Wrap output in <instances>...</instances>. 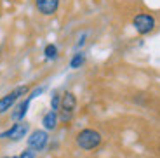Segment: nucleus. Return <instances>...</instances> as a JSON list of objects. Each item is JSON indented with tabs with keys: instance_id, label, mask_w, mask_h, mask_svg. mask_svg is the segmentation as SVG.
<instances>
[{
	"instance_id": "obj_1",
	"label": "nucleus",
	"mask_w": 160,
	"mask_h": 158,
	"mask_svg": "<svg viewBox=\"0 0 160 158\" xmlns=\"http://www.w3.org/2000/svg\"><path fill=\"white\" fill-rule=\"evenodd\" d=\"M101 141H103L101 134L98 131H94V129H84V131H80L77 134V146L84 151L96 150L101 144Z\"/></svg>"
},
{
	"instance_id": "obj_2",
	"label": "nucleus",
	"mask_w": 160,
	"mask_h": 158,
	"mask_svg": "<svg viewBox=\"0 0 160 158\" xmlns=\"http://www.w3.org/2000/svg\"><path fill=\"white\" fill-rule=\"evenodd\" d=\"M77 110V97L73 92H64L61 96V106H59V118L63 122H70Z\"/></svg>"
},
{
	"instance_id": "obj_3",
	"label": "nucleus",
	"mask_w": 160,
	"mask_h": 158,
	"mask_svg": "<svg viewBox=\"0 0 160 158\" xmlns=\"http://www.w3.org/2000/svg\"><path fill=\"white\" fill-rule=\"evenodd\" d=\"M132 26H134V30H136L139 35H148V33H152L153 30H155L157 21H155V17H153L152 14L141 12V14H136V16H134Z\"/></svg>"
},
{
	"instance_id": "obj_4",
	"label": "nucleus",
	"mask_w": 160,
	"mask_h": 158,
	"mask_svg": "<svg viewBox=\"0 0 160 158\" xmlns=\"http://www.w3.org/2000/svg\"><path fill=\"white\" fill-rule=\"evenodd\" d=\"M28 92V87L26 85H21V87H16L14 91H11L9 94H5L4 97H0V115H4L5 111H9L14 104H16V101L21 97V96H24Z\"/></svg>"
},
{
	"instance_id": "obj_5",
	"label": "nucleus",
	"mask_w": 160,
	"mask_h": 158,
	"mask_svg": "<svg viewBox=\"0 0 160 158\" xmlns=\"http://www.w3.org/2000/svg\"><path fill=\"white\" fill-rule=\"evenodd\" d=\"M30 125L26 122H16L11 129H7L5 132L0 134V139H9V141H21L23 137H26Z\"/></svg>"
},
{
	"instance_id": "obj_6",
	"label": "nucleus",
	"mask_w": 160,
	"mask_h": 158,
	"mask_svg": "<svg viewBox=\"0 0 160 158\" xmlns=\"http://www.w3.org/2000/svg\"><path fill=\"white\" fill-rule=\"evenodd\" d=\"M49 142L47 131H33L32 136L28 137V148L33 151H42Z\"/></svg>"
},
{
	"instance_id": "obj_7",
	"label": "nucleus",
	"mask_w": 160,
	"mask_h": 158,
	"mask_svg": "<svg viewBox=\"0 0 160 158\" xmlns=\"http://www.w3.org/2000/svg\"><path fill=\"white\" fill-rule=\"evenodd\" d=\"M35 7L42 16H52L59 9V0H35Z\"/></svg>"
},
{
	"instance_id": "obj_8",
	"label": "nucleus",
	"mask_w": 160,
	"mask_h": 158,
	"mask_svg": "<svg viewBox=\"0 0 160 158\" xmlns=\"http://www.w3.org/2000/svg\"><path fill=\"white\" fill-rule=\"evenodd\" d=\"M32 99H33V96L30 94L24 101H21V103L16 106V110L12 111V115H11L14 122H21V120L24 118V115H26V111H28V106H30V103H32Z\"/></svg>"
},
{
	"instance_id": "obj_9",
	"label": "nucleus",
	"mask_w": 160,
	"mask_h": 158,
	"mask_svg": "<svg viewBox=\"0 0 160 158\" xmlns=\"http://www.w3.org/2000/svg\"><path fill=\"white\" fill-rule=\"evenodd\" d=\"M58 120H59V115L56 111H49V113L44 115V118H42V125H44L45 131H54L58 127Z\"/></svg>"
},
{
	"instance_id": "obj_10",
	"label": "nucleus",
	"mask_w": 160,
	"mask_h": 158,
	"mask_svg": "<svg viewBox=\"0 0 160 158\" xmlns=\"http://www.w3.org/2000/svg\"><path fill=\"white\" fill-rule=\"evenodd\" d=\"M44 56H45V59H49V61L56 59L58 57V47L54 44H47L44 49Z\"/></svg>"
},
{
	"instance_id": "obj_11",
	"label": "nucleus",
	"mask_w": 160,
	"mask_h": 158,
	"mask_svg": "<svg viewBox=\"0 0 160 158\" xmlns=\"http://www.w3.org/2000/svg\"><path fill=\"white\" fill-rule=\"evenodd\" d=\"M84 63H85V56L82 54V52H77V54L72 57V61H70V68L77 70V68H80Z\"/></svg>"
},
{
	"instance_id": "obj_12",
	"label": "nucleus",
	"mask_w": 160,
	"mask_h": 158,
	"mask_svg": "<svg viewBox=\"0 0 160 158\" xmlns=\"http://www.w3.org/2000/svg\"><path fill=\"white\" fill-rule=\"evenodd\" d=\"M51 106H52V111H59V106H61V96L59 92H54L52 94V99H51Z\"/></svg>"
},
{
	"instance_id": "obj_13",
	"label": "nucleus",
	"mask_w": 160,
	"mask_h": 158,
	"mask_svg": "<svg viewBox=\"0 0 160 158\" xmlns=\"http://www.w3.org/2000/svg\"><path fill=\"white\" fill-rule=\"evenodd\" d=\"M12 158H35V151L30 150V148H26V150H24L19 156H12Z\"/></svg>"
},
{
	"instance_id": "obj_14",
	"label": "nucleus",
	"mask_w": 160,
	"mask_h": 158,
	"mask_svg": "<svg viewBox=\"0 0 160 158\" xmlns=\"http://www.w3.org/2000/svg\"><path fill=\"white\" fill-rule=\"evenodd\" d=\"M4 158H9V156H4Z\"/></svg>"
}]
</instances>
